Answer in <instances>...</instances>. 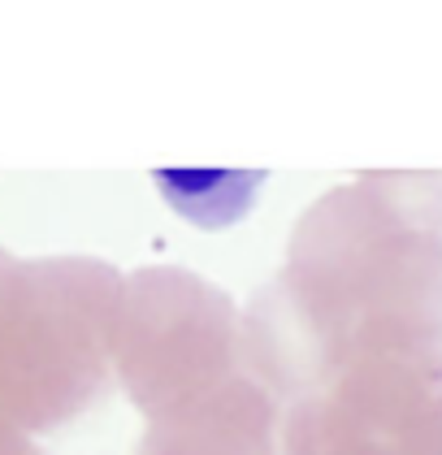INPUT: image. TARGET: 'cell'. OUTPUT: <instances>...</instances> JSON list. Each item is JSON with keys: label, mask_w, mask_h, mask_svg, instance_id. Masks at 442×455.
Returning <instances> with one entry per match:
<instances>
[]
</instances>
